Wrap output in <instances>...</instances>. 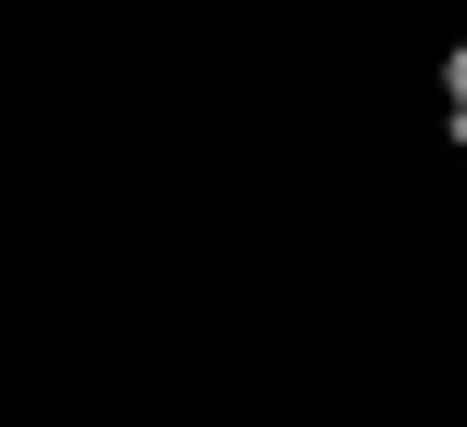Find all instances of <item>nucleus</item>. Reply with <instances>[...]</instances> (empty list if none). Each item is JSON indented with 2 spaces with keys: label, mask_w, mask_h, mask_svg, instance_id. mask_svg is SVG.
<instances>
[{
  "label": "nucleus",
  "mask_w": 467,
  "mask_h": 427,
  "mask_svg": "<svg viewBox=\"0 0 467 427\" xmlns=\"http://www.w3.org/2000/svg\"><path fill=\"white\" fill-rule=\"evenodd\" d=\"M441 104H454V130H467V39L441 52Z\"/></svg>",
  "instance_id": "obj_1"
}]
</instances>
